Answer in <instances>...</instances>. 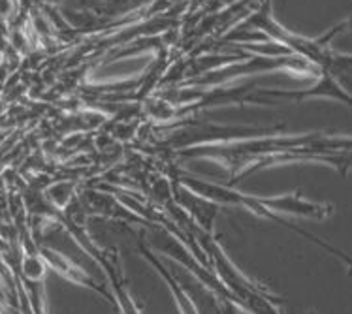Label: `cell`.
I'll return each mask as SVG.
<instances>
[{
    "instance_id": "5",
    "label": "cell",
    "mask_w": 352,
    "mask_h": 314,
    "mask_svg": "<svg viewBox=\"0 0 352 314\" xmlns=\"http://www.w3.org/2000/svg\"><path fill=\"white\" fill-rule=\"evenodd\" d=\"M140 252H142V254H144V256L147 258L155 267H157L158 273H162V277H164L168 286H170V290H172L173 295H175V301H177V307H179L181 313H198V309H196L195 301L190 300V295H187L185 290H181V286L177 284V280L172 279V275L166 271L164 267H162V264H160V260L153 254L151 249H149L144 241H140Z\"/></svg>"
},
{
    "instance_id": "4",
    "label": "cell",
    "mask_w": 352,
    "mask_h": 314,
    "mask_svg": "<svg viewBox=\"0 0 352 314\" xmlns=\"http://www.w3.org/2000/svg\"><path fill=\"white\" fill-rule=\"evenodd\" d=\"M318 71L330 74L336 83L352 98V55L330 51L322 65L318 66Z\"/></svg>"
},
{
    "instance_id": "1",
    "label": "cell",
    "mask_w": 352,
    "mask_h": 314,
    "mask_svg": "<svg viewBox=\"0 0 352 314\" xmlns=\"http://www.w3.org/2000/svg\"><path fill=\"white\" fill-rule=\"evenodd\" d=\"M179 183L190 188L192 192L213 200L219 205H239V208L249 209L256 216L274 222L279 221L280 213L303 216V218H316V221H324V218L333 214L331 203H315V201L305 200L300 190L266 198V196H252V194L239 192L230 186L215 185V183H208V181H201V179L196 177H181Z\"/></svg>"
},
{
    "instance_id": "2",
    "label": "cell",
    "mask_w": 352,
    "mask_h": 314,
    "mask_svg": "<svg viewBox=\"0 0 352 314\" xmlns=\"http://www.w3.org/2000/svg\"><path fill=\"white\" fill-rule=\"evenodd\" d=\"M204 237H206L204 249L208 250L219 282L223 284L237 307L241 311H251V313H279L283 300L267 293L262 286L247 279L243 273L232 264V260L224 254V250L213 241L211 234L204 232Z\"/></svg>"
},
{
    "instance_id": "6",
    "label": "cell",
    "mask_w": 352,
    "mask_h": 314,
    "mask_svg": "<svg viewBox=\"0 0 352 314\" xmlns=\"http://www.w3.org/2000/svg\"><path fill=\"white\" fill-rule=\"evenodd\" d=\"M277 224H280V226H285V228H288V229H292V232H296V234H300V236L305 237L307 241L318 245V247L326 250V252H330L331 256H336L338 260H341V262H343V264L349 267V273L352 275V256H349L346 252H343L341 249H336V247H331L330 243H326V241H322V239H318V237H315L313 234H309V232H305V229L298 228V226H294V224H290V222L285 221L283 216H280L279 221H277Z\"/></svg>"
},
{
    "instance_id": "3",
    "label": "cell",
    "mask_w": 352,
    "mask_h": 314,
    "mask_svg": "<svg viewBox=\"0 0 352 314\" xmlns=\"http://www.w3.org/2000/svg\"><path fill=\"white\" fill-rule=\"evenodd\" d=\"M42 256L43 260H45V264L50 265V267H53L57 273H60L63 277H66V279L72 280V282H76V284L79 286H87V288H91V290H94V292L102 293L106 300H109L108 292H106L100 284H96V280L91 279V277H89L81 267L72 264V262H70L66 256H63V254H58V252L50 249L43 250Z\"/></svg>"
}]
</instances>
